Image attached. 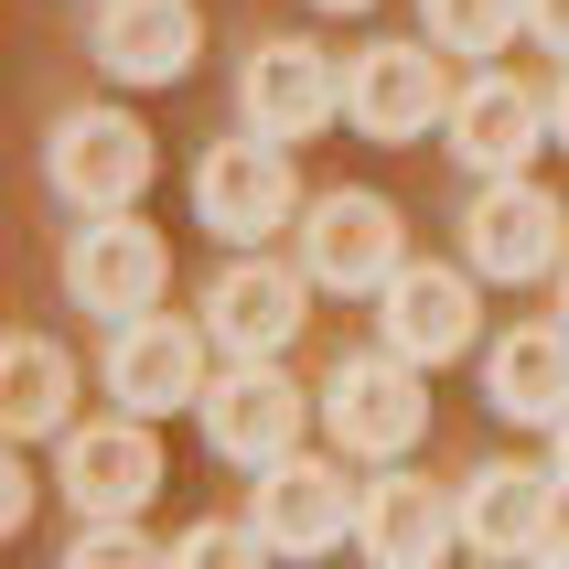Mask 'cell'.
Here are the masks:
<instances>
[{
    "instance_id": "6da1fadb",
    "label": "cell",
    "mask_w": 569,
    "mask_h": 569,
    "mask_svg": "<svg viewBox=\"0 0 569 569\" xmlns=\"http://www.w3.org/2000/svg\"><path fill=\"white\" fill-rule=\"evenodd\" d=\"M322 430L366 462H398V451L430 430V366H409L398 345L377 355H345L333 377H322Z\"/></svg>"
},
{
    "instance_id": "7a4b0ae2",
    "label": "cell",
    "mask_w": 569,
    "mask_h": 569,
    "mask_svg": "<svg viewBox=\"0 0 569 569\" xmlns=\"http://www.w3.org/2000/svg\"><path fill=\"white\" fill-rule=\"evenodd\" d=\"M43 172H54V193L76 216H119V204L151 193L161 151H151V129L129 119V108H64L54 140H43Z\"/></svg>"
},
{
    "instance_id": "3957f363",
    "label": "cell",
    "mask_w": 569,
    "mask_h": 569,
    "mask_svg": "<svg viewBox=\"0 0 569 569\" xmlns=\"http://www.w3.org/2000/svg\"><path fill=\"white\" fill-rule=\"evenodd\" d=\"M193 216L216 226L226 248H269L290 216H301V183H290V140L248 129V140H216L193 161Z\"/></svg>"
},
{
    "instance_id": "277c9868",
    "label": "cell",
    "mask_w": 569,
    "mask_h": 569,
    "mask_svg": "<svg viewBox=\"0 0 569 569\" xmlns=\"http://www.w3.org/2000/svg\"><path fill=\"white\" fill-rule=\"evenodd\" d=\"M301 269H312V290H387L398 269H409V226H398V204L387 193H312L301 204Z\"/></svg>"
},
{
    "instance_id": "5b68a950",
    "label": "cell",
    "mask_w": 569,
    "mask_h": 569,
    "mask_svg": "<svg viewBox=\"0 0 569 569\" xmlns=\"http://www.w3.org/2000/svg\"><path fill=\"white\" fill-rule=\"evenodd\" d=\"M161 280H172V248H161L129 204L119 216H87L76 237H64V290H76V312H97V322L161 312Z\"/></svg>"
},
{
    "instance_id": "8992f818",
    "label": "cell",
    "mask_w": 569,
    "mask_h": 569,
    "mask_svg": "<svg viewBox=\"0 0 569 569\" xmlns=\"http://www.w3.org/2000/svg\"><path fill=\"white\" fill-rule=\"evenodd\" d=\"M462 248L483 280H548V269H569V204L527 172H495L462 216Z\"/></svg>"
},
{
    "instance_id": "52a82bcc",
    "label": "cell",
    "mask_w": 569,
    "mask_h": 569,
    "mask_svg": "<svg viewBox=\"0 0 569 569\" xmlns=\"http://www.w3.org/2000/svg\"><path fill=\"white\" fill-rule=\"evenodd\" d=\"M193 409H204V441H216L226 462H248V473H258V462L301 451V419H312L322 398H301V387L280 377V355H237Z\"/></svg>"
},
{
    "instance_id": "ba28073f",
    "label": "cell",
    "mask_w": 569,
    "mask_h": 569,
    "mask_svg": "<svg viewBox=\"0 0 569 569\" xmlns=\"http://www.w3.org/2000/svg\"><path fill=\"white\" fill-rule=\"evenodd\" d=\"M355 516H366V495L345 483V462H312V451H280V462H258V506L248 527L280 559H322V548L355 538Z\"/></svg>"
},
{
    "instance_id": "9c48e42d",
    "label": "cell",
    "mask_w": 569,
    "mask_h": 569,
    "mask_svg": "<svg viewBox=\"0 0 569 569\" xmlns=\"http://www.w3.org/2000/svg\"><path fill=\"white\" fill-rule=\"evenodd\" d=\"M345 119L366 140H419V129L451 119V64L430 43H366L345 64Z\"/></svg>"
},
{
    "instance_id": "30bf717a",
    "label": "cell",
    "mask_w": 569,
    "mask_h": 569,
    "mask_svg": "<svg viewBox=\"0 0 569 569\" xmlns=\"http://www.w3.org/2000/svg\"><path fill=\"white\" fill-rule=\"evenodd\" d=\"M64 506L76 516H140L161 495V441H151V419L129 409V419H87V430H64Z\"/></svg>"
},
{
    "instance_id": "8fae6325",
    "label": "cell",
    "mask_w": 569,
    "mask_h": 569,
    "mask_svg": "<svg viewBox=\"0 0 569 569\" xmlns=\"http://www.w3.org/2000/svg\"><path fill=\"white\" fill-rule=\"evenodd\" d=\"M204 345H216V333H193V322H172V312L119 322V345H108V398L140 409V419L193 409V398H204Z\"/></svg>"
},
{
    "instance_id": "7c38bea8",
    "label": "cell",
    "mask_w": 569,
    "mask_h": 569,
    "mask_svg": "<svg viewBox=\"0 0 569 569\" xmlns=\"http://www.w3.org/2000/svg\"><path fill=\"white\" fill-rule=\"evenodd\" d=\"M237 108H248V129H269V140H312L333 108H345V76H333V54L322 43H248V64H237Z\"/></svg>"
},
{
    "instance_id": "4fadbf2b",
    "label": "cell",
    "mask_w": 569,
    "mask_h": 569,
    "mask_svg": "<svg viewBox=\"0 0 569 569\" xmlns=\"http://www.w3.org/2000/svg\"><path fill=\"white\" fill-rule=\"evenodd\" d=\"M377 301H387V312H377L387 345L409 355V366H451V355H473V333H483L473 280H462V269H441V258H409Z\"/></svg>"
},
{
    "instance_id": "5bb4252c",
    "label": "cell",
    "mask_w": 569,
    "mask_h": 569,
    "mask_svg": "<svg viewBox=\"0 0 569 569\" xmlns=\"http://www.w3.org/2000/svg\"><path fill=\"white\" fill-rule=\"evenodd\" d=\"M301 290H312V269L237 258V269H216V290H204V333H216L226 355H280L290 333H301Z\"/></svg>"
},
{
    "instance_id": "9a60e30c",
    "label": "cell",
    "mask_w": 569,
    "mask_h": 569,
    "mask_svg": "<svg viewBox=\"0 0 569 569\" xmlns=\"http://www.w3.org/2000/svg\"><path fill=\"white\" fill-rule=\"evenodd\" d=\"M87 43L119 87H172L193 64V43H204V22H193V0H97Z\"/></svg>"
},
{
    "instance_id": "2e32d148",
    "label": "cell",
    "mask_w": 569,
    "mask_h": 569,
    "mask_svg": "<svg viewBox=\"0 0 569 569\" xmlns=\"http://www.w3.org/2000/svg\"><path fill=\"white\" fill-rule=\"evenodd\" d=\"M441 129H451V151L495 183V172H527V161H538L548 97L516 87V76H473V87H451V119H441Z\"/></svg>"
},
{
    "instance_id": "e0dca14e",
    "label": "cell",
    "mask_w": 569,
    "mask_h": 569,
    "mask_svg": "<svg viewBox=\"0 0 569 569\" xmlns=\"http://www.w3.org/2000/svg\"><path fill=\"white\" fill-rule=\"evenodd\" d=\"M483 409L516 430H559L569 419V322H516L483 355Z\"/></svg>"
},
{
    "instance_id": "ac0fdd59",
    "label": "cell",
    "mask_w": 569,
    "mask_h": 569,
    "mask_svg": "<svg viewBox=\"0 0 569 569\" xmlns=\"http://www.w3.org/2000/svg\"><path fill=\"white\" fill-rule=\"evenodd\" d=\"M548 527H559V473H538V462H483L462 483V538L483 559H538Z\"/></svg>"
},
{
    "instance_id": "d6986e66",
    "label": "cell",
    "mask_w": 569,
    "mask_h": 569,
    "mask_svg": "<svg viewBox=\"0 0 569 569\" xmlns=\"http://www.w3.org/2000/svg\"><path fill=\"white\" fill-rule=\"evenodd\" d=\"M355 538L377 548V559H398V569H430L451 538H462V506H441V483H419V473H377Z\"/></svg>"
},
{
    "instance_id": "ffe728a7",
    "label": "cell",
    "mask_w": 569,
    "mask_h": 569,
    "mask_svg": "<svg viewBox=\"0 0 569 569\" xmlns=\"http://www.w3.org/2000/svg\"><path fill=\"white\" fill-rule=\"evenodd\" d=\"M64 409H76V355L43 345V333H11L0 345V419L11 430H64Z\"/></svg>"
},
{
    "instance_id": "44dd1931",
    "label": "cell",
    "mask_w": 569,
    "mask_h": 569,
    "mask_svg": "<svg viewBox=\"0 0 569 569\" xmlns=\"http://www.w3.org/2000/svg\"><path fill=\"white\" fill-rule=\"evenodd\" d=\"M527 0H430V43L441 54H506Z\"/></svg>"
},
{
    "instance_id": "7402d4cb",
    "label": "cell",
    "mask_w": 569,
    "mask_h": 569,
    "mask_svg": "<svg viewBox=\"0 0 569 569\" xmlns=\"http://www.w3.org/2000/svg\"><path fill=\"white\" fill-rule=\"evenodd\" d=\"M140 559H161L140 516H76V538H64V569H140Z\"/></svg>"
},
{
    "instance_id": "603a6c76",
    "label": "cell",
    "mask_w": 569,
    "mask_h": 569,
    "mask_svg": "<svg viewBox=\"0 0 569 569\" xmlns=\"http://www.w3.org/2000/svg\"><path fill=\"white\" fill-rule=\"evenodd\" d=\"M258 527H183V538H172V559H258Z\"/></svg>"
},
{
    "instance_id": "cb8c5ba5",
    "label": "cell",
    "mask_w": 569,
    "mask_h": 569,
    "mask_svg": "<svg viewBox=\"0 0 569 569\" xmlns=\"http://www.w3.org/2000/svg\"><path fill=\"white\" fill-rule=\"evenodd\" d=\"M527 32H538L548 54H569V0H527Z\"/></svg>"
},
{
    "instance_id": "d4e9b609",
    "label": "cell",
    "mask_w": 569,
    "mask_h": 569,
    "mask_svg": "<svg viewBox=\"0 0 569 569\" xmlns=\"http://www.w3.org/2000/svg\"><path fill=\"white\" fill-rule=\"evenodd\" d=\"M548 129H559V140H569V76H559V97H548Z\"/></svg>"
},
{
    "instance_id": "484cf974",
    "label": "cell",
    "mask_w": 569,
    "mask_h": 569,
    "mask_svg": "<svg viewBox=\"0 0 569 569\" xmlns=\"http://www.w3.org/2000/svg\"><path fill=\"white\" fill-rule=\"evenodd\" d=\"M548 473H559V495H569V419H559V462H548Z\"/></svg>"
},
{
    "instance_id": "4316f807",
    "label": "cell",
    "mask_w": 569,
    "mask_h": 569,
    "mask_svg": "<svg viewBox=\"0 0 569 569\" xmlns=\"http://www.w3.org/2000/svg\"><path fill=\"white\" fill-rule=\"evenodd\" d=\"M322 11H366V0H322Z\"/></svg>"
},
{
    "instance_id": "83f0119b",
    "label": "cell",
    "mask_w": 569,
    "mask_h": 569,
    "mask_svg": "<svg viewBox=\"0 0 569 569\" xmlns=\"http://www.w3.org/2000/svg\"><path fill=\"white\" fill-rule=\"evenodd\" d=\"M559 312H569V269H559Z\"/></svg>"
}]
</instances>
